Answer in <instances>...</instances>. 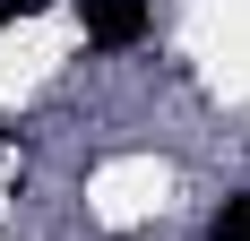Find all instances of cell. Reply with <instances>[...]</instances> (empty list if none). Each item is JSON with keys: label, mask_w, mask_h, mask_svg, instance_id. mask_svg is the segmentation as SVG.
<instances>
[{"label": "cell", "mask_w": 250, "mask_h": 241, "mask_svg": "<svg viewBox=\"0 0 250 241\" xmlns=\"http://www.w3.org/2000/svg\"><path fill=\"white\" fill-rule=\"evenodd\" d=\"M0 164H9V138H0Z\"/></svg>", "instance_id": "cell-4"}, {"label": "cell", "mask_w": 250, "mask_h": 241, "mask_svg": "<svg viewBox=\"0 0 250 241\" xmlns=\"http://www.w3.org/2000/svg\"><path fill=\"white\" fill-rule=\"evenodd\" d=\"M43 0H0V26H18V18H35Z\"/></svg>", "instance_id": "cell-3"}, {"label": "cell", "mask_w": 250, "mask_h": 241, "mask_svg": "<svg viewBox=\"0 0 250 241\" xmlns=\"http://www.w3.org/2000/svg\"><path fill=\"white\" fill-rule=\"evenodd\" d=\"M78 26H86V43L129 52L138 35H147V0H78Z\"/></svg>", "instance_id": "cell-1"}, {"label": "cell", "mask_w": 250, "mask_h": 241, "mask_svg": "<svg viewBox=\"0 0 250 241\" xmlns=\"http://www.w3.org/2000/svg\"><path fill=\"white\" fill-rule=\"evenodd\" d=\"M207 241H250V198H225L216 224H207Z\"/></svg>", "instance_id": "cell-2"}]
</instances>
